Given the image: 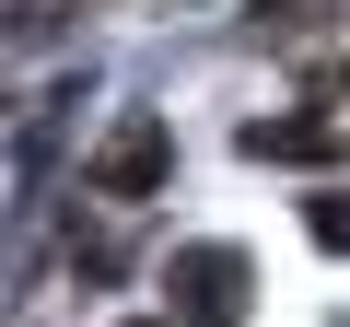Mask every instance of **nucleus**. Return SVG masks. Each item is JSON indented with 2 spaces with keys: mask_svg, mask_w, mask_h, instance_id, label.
<instances>
[{
  "mask_svg": "<svg viewBox=\"0 0 350 327\" xmlns=\"http://www.w3.org/2000/svg\"><path fill=\"white\" fill-rule=\"evenodd\" d=\"M245 315V257L234 246H187L175 257V327H234Z\"/></svg>",
  "mask_w": 350,
  "mask_h": 327,
  "instance_id": "f257e3e1",
  "label": "nucleus"
},
{
  "mask_svg": "<svg viewBox=\"0 0 350 327\" xmlns=\"http://www.w3.org/2000/svg\"><path fill=\"white\" fill-rule=\"evenodd\" d=\"M94 176H105L117 199H152V187H163V129H152V117H129V129L94 152Z\"/></svg>",
  "mask_w": 350,
  "mask_h": 327,
  "instance_id": "f03ea898",
  "label": "nucleus"
},
{
  "mask_svg": "<svg viewBox=\"0 0 350 327\" xmlns=\"http://www.w3.org/2000/svg\"><path fill=\"white\" fill-rule=\"evenodd\" d=\"M304 234H315V246H327V257H350V187H327V199H315V211H304Z\"/></svg>",
  "mask_w": 350,
  "mask_h": 327,
  "instance_id": "7ed1b4c3",
  "label": "nucleus"
},
{
  "mask_svg": "<svg viewBox=\"0 0 350 327\" xmlns=\"http://www.w3.org/2000/svg\"><path fill=\"white\" fill-rule=\"evenodd\" d=\"M140 327H163V315H140Z\"/></svg>",
  "mask_w": 350,
  "mask_h": 327,
  "instance_id": "20e7f679",
  "label": "nucleus"
}]
</instances>
